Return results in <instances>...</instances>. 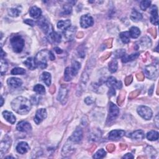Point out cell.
I'll list each match as a JSON object with an SVG mask.
<instances>
[{
	"mask_svg": "<svg viewBox=\"0 0 159 159\" xmlns=\"http://www.w3.org/2000/svg\"><path fill=\"white\" fill-rule=\"evenodd\" d=\"M11 108L16 113L21 115L27 114L31 109V103L23 97H18L11 102Z\"/></svg>",
	"mask_w": 159,
	"mask_h": 159,
	"instance_id": "6da1fadb",
	"label": "cell"
},
{
	"mask_svg": "<svg viewBox=\"0 0 159 159\" xmlns=\"http://www.w3.org/2000/svg\"><path fill=\"white\" fill-rule=\"evenodd\" d=\"M50 51L44 50L37 54L35 60L37 66L41 69H44L47 66V58H49Z\"/></svg>",
	"mask_w": 159,
	"mask_h": 159,
	"instance_id": "7a4b0ae2",
	"label": "cell"
},
{
	"mask_svg": "<svg viewBox=\"0 0 159 159\" xmlns=\"http://www.w3.org/2000/svg\"><path fill=\"white\" fill-rule=\"evenodd\" d=\"M11 45L16 53L21 52L24 47V40L20 36H14L11 39Z\"/></svg>",
	"mask_w": 159,
	"mask_h": 159,
	"instance_id": "3957f363",
	"label": "cell"
},
{
	"mask_svg": "<svg viewBox=\"0 0 159 159\" xmlns=\"http://www.w3.org/2000/svg\"><path fill=\"white\" fill-rule=\"evenodd\" d=\"M119 113V110L116 105L114 103H110V108H109V114L107 119V122L109 123L114 121Z\"/></svg>",
	"mask_w": 159,
	"mask_h": 159,
	"instance_id": "277c9868",
	"label": "cell"
},
{
	"mask_svg": "<svg viewBox=\"0 0 159 159\" xmlns=\"http://www.w3.org/2000/svg\"><path fill=\"white\" fill-rule=\"evenodd\" d=\"M137 111L142 118L145 120H150L152 117V111L150 108L145 106H140L137 108Z\"/></svg>",
	"mask_w": 159,
	"mask_h": 159,
	"instance_id": "5b68a950",
	"label": "cell"
},
{
	"mask_svg": "<svg viewBox=\"0 0 159 159\" xmlns=\"http://www.w3.org/2000/svg\"><path fill=\"white\" fill-rule=\"evenodd\" d=\"M144 73L145 76L149 79L156 78L158 76V70L156 66L149 65L144 69Z\"/></svg>",
	"mask_w": 159,
	"mask_h": 159,
	"instance_id": "8992f818",
	"label": "cell"
},
{
	"mask_svg": "<svg viewBox=\"0 0 159 159\" xmlns=\"http://www.w3.org/2000/svg\"><path fill=\"white\" fill-rule=\"evenodd\" d=\"M38 24L39 27L42 29V30L44 31L45 34L49 36L50 34H51L52 32H53V28L51 24L49 23L47 21H46L45 19H42L39 21Z\"/></svg>",
	"mask_w": 159,
	"mask_h": 159,
	"instance_id": "52a82bcc",
	"label": "cell"
},
{
	"mask_svg": "<svg viewBox=\"0 0 159 159\" xmlns=\"http://www.w3.org/2000/svg\"><path fill=\"white\" fill-rule=\"evenodd\" d=\"M93 24V19L89 14L83 15L80 18V25L83 28H88L91 27Z\"/></svg>",
	"mask_w": 159,
	"mask_h": 159,
	"instance_id": "ba28073f",
	"label": "cell"
},
{
	"mask_svg": "<svg viewBox=\"0 0 159 159\" xmlns=\"http://www.w3.org/2000/svg\"><path fill=\"white\" fill-rule=\"evenodd\" d=\"M47 111H46L45 109L41 108L39 109L37 111L36 116L34 117V122L37 124H39L40 123L42 122V121L47 118Z\"/></svg>",
	"mask_w": 159,
	"mask_h": 159,
	"instance_id": "9c48e42d",
	"label": "cell"
},
{
	"mask_svg": "<svg viewBox=\"0 0 159 159\" xmlns=\"http://www.w3.org/2000/svg\"><path fill=\"white\" fill-rule=\"evenodd\" d=\"M11 145V138L8 136H6L1 142V145H0V149H1V154L6 153Z\"/></svg>",
	"mask_w": 159,
	"mask_h": 159,
	"instance_id": "30bf717a",
	"label": "cell"
},
{
	"mask_svg": "<svg viewBox=\"0 0 159 159\" xmlns=\"http://www.w3.org/2000/svg\"><path fill=\"white\" fill-rule=\"evenodd\" d=\"M83 138V131L80 127H77L72 134V136L69 138V140L75 143L80 142Z\"/></svg>",
	"mask_w": 159,
	"mask_h": 159,
	"instance_id": "8fae6325",
	"label": "cell"
},
{
	"mask_svg": "<svg viewBox=\"0 0 159 159\" xmlns=\"http://www.w3.org/2000/svg\"><path fill=\"white\" fill-rule=\"evenodd\" d=\"M16 129L20 132H29L32 130V126L27 121H22L18 123Z\"/></svg>",
	"mask_w": 159,
	"mask_h": 159,
	"instance_id": "7c38bea8",
	"label": "cell"
},
{
	"mask_svg": "<svg viewBox=\"0 0 159 159\" xmlns=\"http://www.w3.org/2000/svg\"><path fill=\"white\" fill-rule=\"evenodd\" d=\"M125 134V131L123 130H114L112 131L109 134V139L112 140H116L121 139Z\"/></svg>",
	"mask_w": 159,
	"mask_h": 159,
	"instance_id": "4fadbf2b",
	"label": "cell"
},
{
	"mask_svg": "<svg viewBox=\"0 0 159 159\" xmlns=\"http://www.w3.org/2000/svg\"><path fill=\"white\" fill-rule=\"evenodd\" d=\"M68 96V90L65 87L61 86L60 89L59 90V93L57 97L58 101H60L62 104H64L66 103V99H67Z\"/></svg>",
	"mask_w": 159,
	"mask_h": 159,
	"instance_id": "5bb4252c",
	"label": "cell"
},
{
	"mask_svg": "<svg viewBox=\"0 0 159 159\" xmlns=\"http://www.w3.org/2000/svg\"><path fill=\"white\" fill-rule=\"evenodd\" d=\"M150 22L153 24L157 26L158 24V9L156 6H153L151 11H150Z\"/></svg>",
	"mask_w": 159,
	"mask_h": 159,
	"instance_id": "9a60e30c",
	"label": "cell"
},
{
	"mask_svg": "<svg viewBox=\"0 0 159 159\" xmlns=\"http://www.w3.org/2000/svg\"><path fill=\"white\" fill-rule=\"evenodd\" d=\"M30 149V147L28 145V144L26 142H21L18 144L17 147H16V150L19 154H24L27 153L29 150Z\"/></svg>",
	"mask_w": 159,
	"mask_h": 159,
	"instance_id": "2e32d148",
	"label": "cell"
},
{
	"mask_svg": "<svg viewBox=\"0 0 159 159\" xmlns=\"http://www.w3.org/2000/svg\"><path fill=\"white\" fill-rule=\"evenodd\" d=\"M7 83L12 88H19L23 85V81L15 77H12L8 79Z\"/></svg>",
	"mask_w": 159,
	"mask_h": 159,
	"instance_id": "e0dca14e",
	"label": "cell"
},
{
	"mask_svg": "<svg viewBox=\"0 0 159 159\" xmlns=\"http://www.w3.org/2000/svg\"><path fill=\"white\" fill-rule=\"evenodd\" d=\"M71 21L69 19H66L65 21H59L57 23V28L58 29H60L62 31H65L66 29H68L70 27Z\"/></svg>",
	"mask_w": 159,
	"mask_h": 159,
	"instance_id": "ac0fdd59",
	"label": "cell"
},
{
	"mask_svg": "<svg viewBox=\"0 0 159 159\" xmlns=\"http://www.w3.org/2000/svg\"><path fill=\"white\" fill-rule=\"evenodd\" d=\"M24 64L29 70H35L37 66L35 58L33 57H29L28 58H27L26 61L24 62Z\"/></svg>",
	"mask_w": 159,
	"mask_h": 159,
	"instance_id": "d6986e66",
	"label": "cell"
},
{
	"mask_svg": "<svg viewBox=\"0 0 159 159\" xmlns=\"http://www.w3.org/2000/svg\"><path fill=\"white\" fill-rule=\"evenodd\" d=\"M3 116L8 122L10 123L14 124L16 122V117L12 113V112L8 111H4L3 112Z\"/></svg>",
	"mask_w": 159,
	"mask_h": 159,
	"instance_id": "ffe728a7",
	"label": "cell"
},
{
	"mask_svg": "<svg viewBox=\"0 0 159 159\" xmlns=\"http://www.w3.org/2000/svg\"><path fill=\"white\" fill-rule=\"evenodd\" d=\"M29 14H30V16L32 18L34 19H37V18H39L41 16L42 11L38 7L33 6L30 9V11H29Z\"/></svg>",
	"mask_w": 159,
	"mask_h": 159,
	"instance_id": "44dd1931",
	"label": "cell"
},
{
	"mask_svg": "<svg viewBox=\"0 0 159 159\" xmlns=\"http://www.w3.org/2000/svg\"><path fill=\"white\" fill-rule=\"evenodd\" d=\"M130 137L132 139L134 140H142L144 139L145 134L143 131L142 130H137L134 132H133L130 134Z\"/></svg>",
	"mask_w": 159,
	"mask_h": 159,
	"instance_id": "7402d4cb",
	"label": "cell"
},
{
	"mask_svg": "<svg viewBox=\"0 0 159 159\" xmlns=\"http://www.w3.org/2000/svg\"><path fill=\"white\" fill-rule=\"evenodd\" d=\"M49 39L51 42L59 43L62 40V36L60 34L56 32H52L49 36Z\"/></svg>",
	"mask_w": 159,
	"mask_h": 159,
	"instance_id": "603a6c76",
	"label": "cell"
},
{
	"mask_svg": "<svg viewBox=\"0 0 159 159\" xmlns=\"http://www.w3.org/2000/svg\"><path fill=\"white\" fill-rule=\"evenodd\" d=\"M40 80L42 81L45 84L49 86L51 84V75L49 72H44L40 75Z\"/></svg>",
	"mask_w": 159,
	"mask_h": 159,
	"instance_id": "cb8c5ba5",
	"label": "cell"
},
{
	"mask_svg": "<svg viewBox=\"0 0 159 159\" xmlns=\"http://www.w3.org/2000/svg\"><path fill=\"white\" fill-rule=\"evenodd\" d=\"M74 151H75V149L73 148L72 146L70 145L69 144H67L65 146H64V148H63L62 156L64 157L69 156L70 155H72V154H73Z\"/></svg>",
	"mask_w": 159,
	"mask_h": 159,
	"instance_id": "d4e9b609",
	"label": "cell"
},
{
	"mask_svg": "<svg viewBox=\"0 0 159 159\" xmlns=\"http://www.w3.org/2000/svg\"><path fill=\"white\" fill-rule=\"evenodd\" d=\"M129 36H130V37H131L132 38L136 39L140 36V31L138 27L133 26L129 29Z\"/></svg>",
	"mask_w": 159,
	"mask_h": 159,
	"instance_id": "484cf974",
	"label": "cell"
},
{
	"mask_svg": "<svg viewBox=\"0 0 159 159\" xmlns=\"http://www.w3.org/2000/svg\"><path fill=\"white\" fill-rule=\"evenodd\" d=\"M131 19L134 22L140 21L142 19V15L136 10H133L131 15Z\"/></svg>",
	"mask_w": 159,
	"mask_h": 159,
	"instance_id": "4316f807",
	"label": "cell"
},
{
	"mask_svg": "<svg viewBox=\"0 0 159 159\" xmlns=\"http://www.w3.org/2000/svg\"><path fill=\"white\" fill-rule=\"evenodd\" d=\"M152 42L150 39L148 37H144L140 40V45L142 46V47L148 48L151 46Z\"/></svg>",
	"mask_w": 159,
	"mask_h": 159,
	"instance_id": "83f0119b",
	"label": "cell"
},
{
	"mask_svg": "<svg viewBox=\"0 0 159 159\" xmlns=\"http://www.w3.org/2000/svg\"><path fill=\"white\" fill-rule=\"evenodd\" d=\"M75 77L72 72V70H71L70 67H66L65 70L64 72V80L66 82H69L72 80L73 77Z\"/></svg>",
	"mask_w": 159,
	"mask_h": 159,
	"instance_id": "f1b7e54d",
	"label": "cell"
},
{
	"mask_svg": "<svg viewBox=\"0 0 159 159\" xmlns=\"http://www.w3.org/2000/svg\"><path fill=\"white\" fill-rule=\"evenodd\" d=\"M119 37L121 41L124 44H128L130 42V36H129V33L127 31L121 32Z\"/></svg>",
	"mask_w": 159,
	"mask_h": 159,
	"instance_id": "f546056e",
	"label": "cell"
},
{
	"mask_svg": "<svg viewBox=\"0 0 159 159\" xmlns=\"http://www.w3.org/2000/svg\"><path fill=\"white\" fill-rule=\"evenodd\" d=\"M139 53L131 54V55H130V56L125 55L123 57V58H122V59H123L122 61L124 63H126V62H131V61H132L134 60H136V58H137L138 57H139Z\"/></svg>",
	"mask_w": 159,
	"mask_h": 159,
	"instance_id": "4dcf8cb0",
	"label": "cell"
},
{
	"mask_svg": "<svg viewBox=\"0 0 159 159\" xmlns=\"http://www.w3.org/2000/svg\"><path fill=\"white\" fill-rule=\"evenodd\" d=\"M76 32V27H70L65 31V36L66 38L71 39L73 37Z\"/></svg>",
	"mask_w": 159,
	"mask_h": 159,
	"instance_id": "1f68e13d",
	"label": "cell"
},
{
	"mask_svg": "<svg viewBox=\"0 0 159 159\" xmlns=\"http://www.w3.org/2000/svg\"><path fill=\"white\" fill-rule=\"evenodd\" d=\"M147 138L149 140L155 141L158 139V132L155 131H151L147 133Z\"/></svg>",
	"mask_w": 159,
	"mask_h": 159,
	"instance_id": "d6a6232c",
	"label": "cell"
},
{
	"mask_svg": "<svg viewBox=\"0 0 159 159\" xmlns=\"http://www.w3.org/2000/svg\"><path fill=\"white\" fill-rule=\"evenodd\" d=\"M80 67H81V65L79 62L77 61H74L72 63V65L70 68H71V70H72V72L74 76H76L77 75L78 70H80Z\"/></svg>",
	"mask_w": 159,
	"mask_h": 159,
	"instance_id": "836d02e7",
	"label": "cell"
},
{
	"mask_svg": "<svg viewBox=\"0 0 159 159\" xmlns=\"http://www.w3.org/2000/svg\"><path fill=\"white\" fill-rule=\"evenodd\" d=\"M118 62L116 60H112L111 62H110L109 64V71L111 73H114L116 72L117 70H118Z\"/></svg>",
	"mask_w": 159,
	"mask_h": 159,
	"instance_id": "e575fe53",
	"label": "cell"
},
{
	"mask_svg": "<svg viewBox=\"0 0 159 159\" xmlns=\"http://www.w3.org/2000/svg\"><path fill=\"white\" fill-rule=\"evenodd\" d=\"M145 152L152 158L155 157L157 155V151L151 146H148V147H146L145 149Z\"/></svg>",
	"mask_w": 159,
	"mask_h": 159,
	"instance_id": "d590c367",
	"label": "cell"
},
{
	"mask_svg": "<svg viewBox=\"0 0 159 159\" xmlns=\"http://www.w3.org/2000/svg\"><path fill=\"white\" fill-rule=\"evenodd\" d=\"M34 91L39 95H43L45 93V87L43 85L39 84H37L34 86Z\"/></svg>",
	"mask_w": 159,
	"mask_h": 159,
	"instance_id": "8d00e7d4",
	"label": "cell"
},
{
	"mask_svg": "<svg viewBox=\"0 0 159 159\" xmlns=\"http://www.w3.org/2000/svg\"><path fill=\"white\" fill-rule=\"evenodd\" d=\"M118 83V81L116 80V79L113 77H110L108 78L106 81V85L109 87H113L115 88V87Z\"/></svg>",
	"mask_w": 159,
	"mask_h": 159,
	"instance_id": "74e56055",
	"label": "cell"
},
{
	"mask_svg": "<svg viewBox=\"0 0 159 159\" xmlns=\"http://www.w3.org/2000/svg\"><path fill=\"white\" fill-rule=\"evenodd\" d=\"M21 12V11L16 9V8H11L9 10H8V14H9L11 17L16 18L18 17L19 15Z\"/></svg>",
	"mask_w": 159,
	"mask_h": 159,
	"instance_id": "f35d334b",
	"label": "cell"
},
{
	"mask_svg": "<svg viewBox=\"0 0 159 159\" xmlns=\"http://www.w3.org/2000/svg\"><path fill=\"white\" fill-rule=\"evenodd\" d=\"M106 152L105 150L103 149H101L99 150H98L97 153L94 155L93 157L94 158H102L106 156Z\"/></svg>",
	"mask_w": 159,
	"mask_h": 159,
	"instance_id": "ab89813d",
	"label": "cell"
},
{
	"mask_svg": "<svg viewBox=\"0 0 159 159\" xmlns=\"http://www.w3.org/2000/svg\"><path fill=\"white\" fill-rule=\"evenodd\" d=\"M8 68V65L7 62L3 59V58H1V73L2 75H3V74L5 73Z\"/></svg>",
	"mask_w": 159,
	"mask_h": 159,
	"instance_id": "60d3db41",
	"label": "cell"
},
{
	"mask_svg": "<svg viewBox=\"0 0 159 159\" xmlns=\"http://www.w3.org/2000/svg\"><path fill=\"white\" fill-rule=\"evenodd\" d=\"M12 75H24L26 73V70H25L23 68H19V67H16L12 69L11 72Z\"/></svg>",
	"mask_w": 159,
	"mask_h": 159,
	"instance_id": "b9f144b4",
	"label": "cell"
},
{
	"mask_svg": "<svg viewBox=\"0 0 159 159\" xmlns=\"http://www.w3.org/2000/svg\"><path fill=\"white\" fill-rule=\"evenodd\" d=\"M151 1H142L140 3V9L143 11H145L150 6Z\"/></svg>",
	"mask_w": 159,
	"mask_h": 159,
	"instance_id": "7bdbcfd3",
	"label": "cell"
},
{
	"mask_svg": "<svg viewBox=\"0 0 159 159\" xmlns=\"http://www.w3.org/2000/svg\"><path fill=\"white\" fill-rule=\"evenodd\" d=\"M125 55V51L124 49L117 50L114 52V56L116 58H123Z\"/></svg>",
	"mask_w": 159,
	"mask_h": 159,
	"instance_id": "ee69618b",
	"label": "cell"
},
{
	"mask_svg": "<svg viewBox=\"0 0 159 159\" xmlns=\"http://www.w3.org/2000/svg\"><path fill=\"white\" fill-rule=\"evenodd\" d=\"M30 101L32 104H34V105H37L40 102V97L37 95L32 96L31 98Z\"/></svg>",
	"mask_w": 159,
	"mask_h": 159,
	"instance_id": "f6af8a7d",
	"label": "cell"
},
{
	"mask_svg": "<svg viewBox=\"0 0 159 159\" xmlns=\"http://www.w3.org/2000/svg\"><path fill=\"white\" fill-rule=\"evenodd\" d=\"M72 7H71L70 5H65L64 7V12L66 14H70L71 12H72Z\"/></svg>",
	"mask_w": 159,
	"mask_h": 159,
	"instance_id": "bcb514c9",
	"label": "cell"
},
{
	"mask_svg": "<svg viewBox=\"0 0 159 159\" xmlns=\"http://www.w3.org/2000/svg\"><path fill=\"white\" fill-rule=\"evenodd\" d=\"M24 23H26L31 26H34L35 24V22L32 19H26L24 21Z\"/></svg>",
	"mask_w": 159,
	"mask_h": 159,
	"instance_id": "7dc6e473",
	"label": "cell"
},
{
	"mask_svg": "<svg viewBox=\"0 0 159 159\" xmlns=\"http://www.w3.org/2000/svg\"><path fill=\"white\" fill-rule=\"evenodd\" d=\"M115 94H116V91L114 88L110 87V91L108 92V95L110 96V97H112V96H114Z\"/></svg>",
	"mask_w": 159,
	"mask_h": 159,
	"instance_id": "c3c4849f",
	"label": "cell"
},
{
	"mask_svg": "<svg viewBox=\"0 0 159 159\" xmlns=\"http://www.w3.org/2000/svg\"><path fill=\"white\" fill-rule=\"evenodd\" d=\"M85 102L88 105H90V104L93 103V100L91 97H87L85 99Z\"/></svg>",
	"mask_w": 159,
	"mask_h": 159,
	"instance_id": "681fc988",
	"label": "cell"
},
{
	"mask_svg": "<svg viewBox=\"0 0 159 159\" xmlns=\"http://www.w3.org/2000/svg\"><path fill=\"white\" fill-rule=\"evenodd\" d=\"M132 81V76H129L127 77L125 80V83L126 85H129V84H131V83Z\"/></svg>",
	"mask_w": 159,
	"mask_h": 159,
	"instance_id": "f907efd6",
	"label": "cell"
},
{
	"mask_svg": "<svg viewBox=\"0 0 159 159\" xmlns=\"http://www.w3.org/2000/svg\"><path fill=\"white\" fill-rule=\"evenodd\" d=\"M107 149L109 152H112L115 149V146L113 144H110L107 146Z\"/></svg>",
	"mask_w": 159,
	"mask_h": 159,
	"instance_id": "816d5d0a",
	"label": "cell"
},
{
	"mask_svg": "<svg viewBox=\"0 0 159 159\" xmlns=\"http://www.w3.org/2000/svg\"><path fill=\"white\" fill-rule=\"evenodd\" d=\"M123 158H134V156H132V154L128 153L125 154V156H124L123 157Z\"/></svg>",
	"mask_w": 159,
	"mask_h": 159,
	"instance_id": "f5cc1de1",
	"label": "cell"
},
{
	"mask_svg": "<svg viewBox=\"0 0 159 159\" xmlns=\"http://www.w3.org/2000/svg\"><path fill=\"white\" fill-rule=\"evenodd\" d=\"M137 78L139 79V80H142L144 79V75L142 73L137 75Z\"/></svg>",
	"mask_w": 159,
	"mask_h": 159,
	"instance_id": "db71d44e",
	"label": "cell"
},
{
	"mask_svg": "<svg viewBox=\"0 0 159 159\" xmlns=\"http://www.w3.org/2000/svg\"><path fill=\"white\" fill-rule=\"evenodd\" d=\"M55 51L58 53V54H60V53H62L63 52L62 50L61 49H60L59 47H56L55 48Z\"/></svg>",
	"mask_w": 159,
	"mask_h": 159,
	"instance_id": "11a10c76",
	"label": "cell"
},
{
	"mask_svg": "<svg viewBox=\"0 0 159 159\" xmlns=\"http://www.w3.org/2000/svg\"><path fill=\"white\" fill-rule=\"evenodd\" d=\"M154 121H155V123H156V124L157 125V127H158V115L156 116Z\"/></svg>",
	"mask_w": 159,
	"mask_h": 159,
	"instance_id": "9f6ffc18",
	"label": "cell"
},
{
	"mask_svg": "<svg viewBox=\"0 0 159 159\" xmlns=\"http://www.w3.org/2000/svg\"><path fill=\"white\" fill-rule=\"evenodd\" d=\"M153 88H154V86H152L151 88H150V89L149 91V94L150 95H152V93H153Z\"/></svg>",
	"mask_w": 159,
	"mask_h": 159,
	"instance_id": "6f0895ef",
	"label": "cell"
},
{
	"mask_svg": "<svg viewBox=\"0 0 159 159\" xmlns=\"http://www.w3.org/2000/svg\"><path fill=\"white\" fill-rule=\"evenodd\" d=\"M6 56V53H4L3 51V49H1V58H3V57H5Z\"/></svg>",
	"mask_w": 159,
	"mask_h": 159,
	"instance_id": "680465c9",
	"label": "cell"
},
{
	"mask_svg": "<svg viewBox=\"0 0 159 159\" xmlns=\"http://www.w3.org/2000/svg\"><path fill=\"white\" fill-rule=\"evenodd\" d=\"M1 106H2L3 105V103H4V99H3V98L1 97Z\"/></svg>",
	"mask_w": 159,
	"mask_h": 159,
	"instance_id": "91938a15",
	"label": "cell"
}]
</instances>
